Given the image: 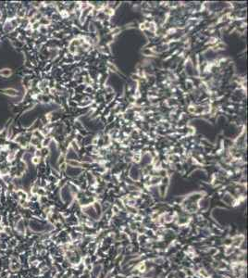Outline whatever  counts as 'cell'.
Here are the masks:
<instances>
[{
	"label": "cell",
	"mask_w": 248,
	"mask_h": 278,
	"mask_svg": "<svg viewBox=\"0 0 248 278\" xmlns=\"http://www.w3.org/2000/svg\"><path fill=\"white\" fill-rule=\"evenodd\" d=\"M4 92L7 94V95H12V96H14V95H17V91L16 90H14V89H7V90H5Z\"/></svg>",
	"instance_id": "cell-1"
},
{
	"label": "cell",
	"mask_w": 248,
	"mask_h": 278,
	"mask_svg": "<svg viewBox=\"0 0 248 278\" xmlns=\"http://www.w3.org/2000/svg\"><path fill=\"white\" fill-rule=\"evenodd\" d=\"M1 74L4 76H9L10 75V71L9 70H4L1 72Z\"/></svg>",
	"instance_id": "cell-2"
},
{
	"label": "cell",
	"mask_w": 248,
	"mask_h": 278,
	"mask_svg": "<svg viewBox=\"0 0 248 278\" xmlns=\"http://www.w3.org/2000/svg\"><path fill=\"white\" fill-rule=\"evenodd\" d=\"M32 162L33 163H38L39 162V159L36 157V158H33V159H32Z\"/></svg>",
	"instance_id": "cell-3"
},
{
	"label": "cell",
	"mask_w": 248,
	"mask_h": 278,
	"mask_svg": "<svg viewBox=\"0 0 248 278\" xmlns=\"http://www.w3.org/2000/svg\"><path fill=\"white\" fill-rule=\"evenodd\" d=\"M0 18H1V13H0Z\"/></svg>",
	"instance_id": "cell-4"
}]
</instances>
